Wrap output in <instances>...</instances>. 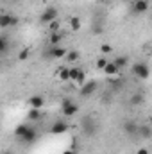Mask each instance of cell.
<instances>
[{"label": "cell", "instance_id": "cell-4", "mask_svg": "<svg viewBox=\"0 0 152 154\" xmlns=\"http://www.w3.org/2000/svg\"><path fill=\"white\" fill-rule=\"evenodd\" d=\"M54 20H57V9L54 7V5H48L43 13H41V16H39V22L41 23H50V22H54Z\"/></svg>", "mask_w": 152, "mask_h": 154}, {"label": "cell", "instance_id": "cell-2", "mask_svg": "<svg viewBox=\"0 0 152 154\" xmlns=\"http://www.w3.org/2000/svg\"><path fill=\"white\" fill-rule=\"evenodd\" d=\"M61 111H63L65 116H75L77 113H79V106H77L74 100L65 99V100L61 102Z\"/></svg>", "mask_w": 152, "mask_h": 154}, {"label": "cell", "instance_id": "cell-16", "mask_svg": "<svg viewBox=\"0 0 152 154\" xmlns=\"http://www.w3.org/2000/svg\"><path fill=\"white\" fill-rule=\"evenodd\" d=\"M113 63H114V66L120 70V68H125L127 66V63H129V57L127 56H118L116 59H113Z\"/></svg>", "mask_w": 152, "mask_h": 154}, {"label": "cell", "instance_id": "cell-31", "mask_svg": "<svg viewBox=\"0 0 152 154\" xmlns=\"http://www.w3.org/2000/svg\"><path fill=\"white\" fill-rule=\"evenodd\" d=\"M95 2H99V0H95Z\"/></svg>", "mask_w": 152, "mask_h": 154}, {"label": "cell", "instance_id": "cell-5", "mask_svg": "<svg viewBox=\"0 0 152 154\" xmlns=\"http://www.w3.org/2000/svg\"><path fill=\"white\" fill-rule=\"evenodd\" d=\"M132 74L138 77V79H141V81H147L149 75H150V70H149V66H147L145 63H134Z\"/></svg>", "mask_w": 152, "mask_h": 154}, {"label": "cell", "instance_id": "cell-29", "mask_svg": "<svg viewBox=\"0 0 152 154\" xmlns=\"http://www.w3.org/2000/svg\"><path fill=\"white\" fill-rule=\"evenodd\" d=\"M63 154H75V151H74V149H66Z\"/></svg>", "mask_w": 152, "mask_h": 154}, {"label": "cell", "instance_id": "cell-8", "mask_svg": "<svg viewBox=\"0 0 152 154\" xmlns=\"http://www.w3.org/2000/svg\"><path fill=\"white\" fill-rule=\"evenodd\" d=\"M81 127H82V131H84L88 136L95 134V129H97L95 120H93V118H90V116H84V118L81 120Z\"/></svg>", "mask_w": 152, "mask_h": 154}, {"label": "cell", "instance_id": "cell-7", "mask_svg": "<svg viewBox=\"0 0 152 154\" xmlns=\"http://www.w3.org/2000/svg\"><path fill=\"white\" fill-rule=\"evenodd\" d=\"M68 129H70V125L66 120H56L50 127V133L52 134H65V133H68Z\"/></svg>", "mask_w": 152, "mask_h": 154}, {"label": "cell", "instance_id": "cell-21", "mask_svg": "<svg viewBox=\"0 0 152 154\" xmlns=\"http://www.w3.org/2000/svg\"><path fill=\"white\" fill-rule=\"evenodd\" d=\"M57 77H59L61 81H70V68H68V66H61V68L57 70Z\"/></svg>", "mask_w": 152, "mask_h": 154}, {"label": "cell", "instance_id": "cell-12", "mask_svg": "<svg viewBox=\"0 0 152 154\" xmlns=\"http://www.w3.org/2000/svg\"><path fill=\"white\" fill-rule=\"evenodd\" d=\"M29 106H31L32 109H41V108L45 106V99H43L41 95H32V97L29 99Z\"/></svg>", "mask_w": 152, "mask_h": 154}, {"label": "cell", "instance_id": "cell-10", "mask_svg": "<svg viewBox=\"0 0 152 154\" xmlns=\"http://www.w3.org/2000/svg\"><path fill=\"white\" fill-rule=\"evenodd\" d=\"M149 11V0H132V13L141 14Z\"/></svg>", "mask_w": 152, "mask_h": 154}, {"label": "cell", "instance_id": "cell-24", "mask_svg": "<svg viewBox=\"0 0 152 154\" xmlns=\"http://www.w3.org/2000/svg\"><path fill=\"white\" fill-rule=\"evenodd\" d=\"M108 63H109V59H108L106 56H100V57L97 59V68H99V70H104V66H106Z\"/></svg>", "mask_w": 152, "mask_h": 154}, {"label": "cell", "instance_id": "cell-28", "mask_svg": "<svg viewBox=\"0 0 152 154\" xmlns=\"http://www.w3.org/2000/svg\"><path fill=\"white\" fill-rule=\"evenodd\" d=\"M138 154H149V151L143 147V149H138Z\"/></svg>", "mask_w": 152, "mask_h": 154}, {"label": "cell", "instance_id": "cell-3", "mask_svg": "<svg viewBox=\"0 0 152 154\" xmlns=\"http://www.w3.org/2000/svg\"><path fill=\"white\" fill-rule=\"evenodd\" d=\"M18 16L14 14H9V13H2L0 14V29H9V27H14L18 25Z\"/></svg>", "mask_w": 152, "mask_h": 154}, {"label": "cell", "instance_id": "cell-27", "mask_svg": "<svg viewBox=\"0 0 152 154\" xmlns=\"http://www.w3.org/2000/svg\"><path fill=\"white\" fill-rule=\"evenodd\" d=\"M48 29H50V32H57V31H59V22H57V20L50 22V23H48Z\"/></svg>", "mask_w": 152, "mask_h": 154}, {"label": "cell", "instance_id": "cell-22", "mask_svg": "<svg viewBox=\"0 0 152 154\" xmlns=\"http://www.w3.org/2000/svg\"><path fill=\"white\" fill-rule=\"evenodd\" d=\"M143 102H145V97H143L141 93H134L132 99H131V104H132V106H140V104H143Z\"/></svg>", "mask_w": 152, "mask_h": 154}, {"label": "cell", "instance_id": "cell-14", "mask_svg": "<svg viewBox=\"0 0 152 154\" xmlns=\"http://www.w3.org/2000/svg\"><path fill=\"white\" fill-rule=\"evenodd\" d=\"M61 39H63V32H61V31H57V32H50L48 43H50V47H59Z\"/></svg>", "mask_w": 152, "mask_h": 154}, {"label": "cell", "instance_id": "cell-23", "mask_svg": "<svg viewBox=\"0 0 152 154\" xmlns=\"http://www.w3.org/2000/svg\"><path fill=\"white\" fill-rule=\"evenodd\" d=\"M27 118H29L31 122H36V120H39V118H41V111H39V109H32V108H31V111H29Z\"/></svg>", "mask_w": 152, "mask_h": 154}, {"label": "cell", "instance_id": "cell-30", "mask_svg": "<svg viewBox=\"0 0 152 154\" xmlns=\"http://www.w3.org/2000/svg\"><path fill=\"white\" fill-rule=\"evenodd\" d=\"M2 154H13V152H9V151H5V152H2Z\"/></svg>", "mask_w": 152, "mask_h": 154}, {"label": "cell", "instance_id": "cell-13", "mask_svg": "<svg viewBox=\"0 0 152 154\" xmlns=\"http://www.w3.org/2000/svg\"><path fill=\"white\" fill-rule=\"evenodd\" d=\"M122 127H123V131H125L127 134H136V131H138V122H136V120H125Z\"/></svg>", "mask_w": 152, "mask_h": 154}, {"label": "cell", "instance_id": "cell-15", "mask_svg": "<svg viewBox=\"0 0 152 154\" xmlns=\"http://www.w3.org/2000/svg\"><path fill=\"white\" fill-rule=\"evenodd\" d=\"M66 63H77L79 59H81V54L77 52V50H66Z\"/></svg>", "mask_w": 152, "mask_h": 154}, {"label": "cell", "instance_id": "cell-19", "mask_svg": "<svg viewBox=\"0 0 152 154\" xmlns=\"http://www.w3.org/2000/svg\"><path fill=\"white\" fill-rule=\"evenodd\" d=\"M9 47H11V43H9V38L7 36H0V54H5L7 50H9Z\"/></svg>", "mask_w": 152, "mask_h": 154}, {"label": "cell", "instance_id": "cell-6", "mask_svg": "<svg viewBox=\"0 0 152 154\" xmlns=\"http://www.w3.org/2000/svg\"><path fill=\"white\" fill-rule=\"evenodd\" d=\"M70 81L77 82L79 86H81V84H84V82H86V74H84V70H82V68H79V66L70 68Z\"/></svg>", "mask_w": 152, "mask_h": 154}, {"label": "cell", "instance_id": "cell-26", "mask_svg": "<svg viewBox=\"0 0 152 154\" xmlns=\"http://www.w3.org/2000/svg\"><path fill=\"white\" fill-rule=\"evenodd\" d=\"M29 54H31L29 48H22V50L18 52V59H20V61H25V59L29 57Z\"/></svg>", "mask_w": 152, "mask_h": 154}, {"label": "cell", "instance_id": "cell-25", "mask_svg": "<svg viewBox=\"0 0 152 154\" xmlns=\"http://www.w3.org/2000/svg\"><path fill=\"white\" fill-rule=\"evenodd\" d=\"M100 52H102V56L111 54V52H113V47H111L109 43H104V45H100Z\"/></svg>", "mask_w": 152, "mask_h": 154}, {"label": "cell", "instance_id": "cell-18", "mask_svg": "<svg viewBox=\"0 0 152 154\" xmlns=\"http://www.w3.org/2000/svg\"><path fill=\"white\" fill-rule=\"evenodd\" d=\"M81 27H82V22H81V18L79 16H72L70 18V29L77 32V31H81Z\"/></svg>", "mask_w": 152, "mask_h": 154}, {"label": "cell", "instance_id": "cell-17", "mask_svg": "<svg viewBox=\"0 0 152 154\" xmlns=\"http://www.w3.org/2000/svg\"><path fill=\"white\" fill-rule=\"evenodd\" d=\"M102 72H104L106 75H109V77H111V75H116V74H118L120 70H118V68L114 66V63H113V61H109V63H108V65L104 66V70H102Z\"/></svg>", "mask_w": 152, "mask_h": 154}, {"label": "cell", "instance_id": "cell-32", "mask_svg": "<svg viewBox=\"0 0 152 154\" xmlns=\"http://www.w3.org/2000/svg\"><path fill=\"white\" fill-rule=\"evenodd\" d=\"M131 2H132V0H131Z\"/></svg>", "mask_w": 152, "mask_h": 154}, {"label": "cell", "instance_id": "cell-1", "mask_svg": "<svg viewBox=\"0 0 152 154\" xmlns=\"http://www.w3.org/2000/svg\"><path fill=\"white\" fill-rule=\"evenodd\" d=\"M14 134H16V138H18L20 142H23V143H34L39 136L38 129H36L34 125H31V124H20V125L14 129Z\"/></svg>", "mask_w": 152, "mask_h": 154}, {"label": "cell", "instance_id": "cell-20", "mask_svg": "<svg viewBox=\"0 0 152 154\" xmlns=\"http://www.w3.org/2000/svg\"><path fill=\"white\" fill-rule=\"evenodd\" d=\"M136 134H140L141 138H150V127L149 125H138V131H136Z\"/></svg>", "mask_w": 152, "mask_h": 154}, {"label": "cell", "instance_id": "cell-11", "mask_svg": "<svg viewBox=\"0 0 152 154\" xmlns=\"http://www.w3.org/2000/svg\"><path fill=\"white\" fill-rule=\"evenodd\" d=\"M48 54H50L52 59H63L66 56V48H63V47H50Z\"/></svg>", "mask_w": 152, "mask_h": 154}, {"label": "cell", "instance_id": "cell-9", "mask_svg": "<svg viewBox=\"0 0 152 154\" xmlns=\"http://www.w3.org/2000/svg\"><path fill=\"white\" fill-rule=\"evenodd\" d=\"M97 88H99L97 81H88V82L81 84V95L82 97H90V95H93L97 91Z\"/></svg>", "mask_w": 152, "mask_h": 154}]
</instances>
